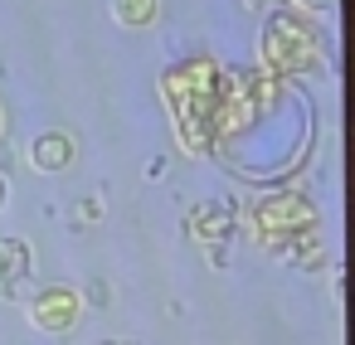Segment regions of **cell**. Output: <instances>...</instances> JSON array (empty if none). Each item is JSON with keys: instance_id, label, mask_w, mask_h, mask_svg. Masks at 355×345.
Masks as SVG:
<instances>
[{"instance_id": "obj_1", "label": "cell", "mask_w": 355, "mask_h": 345, "mask_svg": "<svg viewBox=\"0 0 355 345\" xmlns=\"http://www.w3.org/2000/svg\"><path fill=\"white\" fill-rule=\"evenodd\" d=\"M161 98L171 103L180 146L190 156L209 151L214 146V103H219V73H214V64L209 59H190L185 69L166 73L161 78Z\"/></svg>"}, {"instance_id": "obj_2", "label": "cell", "mask_w": 355, "mask_h": 345, "mask_svg": "<svg viewBox=\"0 0 355 345\" xmlns=\"http://www.w3.org/2000/svg\"><path fill=\"white\" fill-rule=\"evenodd\" d=\"M253 229H258V238H263L268 248L292 253L297 243H311V233H316V209H311L306 200H297V195H277V200H263V204H258Z\"/></svg>"}, {"instance_id": "obj_3", "label": "cell", "mask_w": 355, "mask_h": 345, "mask_svg": "<svg viewBox=\"0 0 355 345\" xmlns=\"http://www.w3.org/2000/svg\"><path fill=\"white\" fill-rule=\"evenodd\" d=\"M263 59L272 73H306L316 69V39L306 25H297L292 15H272L268 20V35H263Z\"/></svg>"}, {"instance_id": "obj_4", "label": "cell", "mask_w": 355, "mask_h": 345, "mask_svg": "<svg viewBox=\"0 0 355 345\" xmlns=\"http://www.w3.org/2000/svg\"><path fill=\"white\" fill-rule=\"evenodd\" d=\"M78 311H83V297L73 287H44L35 297V306H30V321L40 330H69L78 321Z\"/></svg>"}, {"instance_id": "obj_5", "label": "cell", "mask_w": 355, "mask_h": 345, "mask_svg": "<svg viewBox=\"0 0 355 345\" xmlns=\"http://www.w3.org/2000/svg\"><path fill=\"white\" fill-rule=\"evenodd\" d=\"M73 136L69 132H40L35 141H30V161H35V170H69L73 166Z\"/></svg>"}, {"instance_id": "obj_6", "label": "cell", "mask_w": 355, "mask_h": 345, "mask_svg": "<svg viewBox=\"0 0 355 345\" xmlns=\"http://www.w3.org/2000/svg\"><path fill=\"white\" fill-rule=\"evenodd\" d=\"M25 272H30L25 243L20 238H6V243H0V297H15L20 282H25Z\"/></svg>"}, {"instance_id": "obj_7", "label": "cell", "mask_w": 355, "mask_h": 345, "mask_svg": "<svg viewBox=\"0 0 355 345\" xmlns=\"http://www.w3.org/2000/svg\"><path fill=\"white\" fill-rule=\"evenodd\" d=\"M190 233H195L200 243H209V238H224V233H229V204L219 200V204H205V209H195V214H190Z\"/></svg>"}, {"instance_id": "obj_8", "label": "cell", "mask_w": 355, "mask_h": 345, "mask_svg": "<svg viewBox=\"0 0 355 345\" xmlns=\"http://www.w3.org/2000/svg\"><path fill=\"white\" fill-rule=\"evenodd\" d=\"M156 6H161V0H117V6H112V15H117L122 25L141 30V25H151V20H156Z\"/></svg>"}, {"instance_id": "obj_9", "label": "cell", "mask_w": 355, "mask_h": 345, "mask_svg": "<svg viewBox=\"0 0 355 345\" xmlns=\"http://www.w3.org/2000/svg\"><path fill=\"white\" fill-rule=\"evenodd\" d=\"M98 209H103V204H98V200H88V204H78V219H98Z\"/></svg>"}, {"instance_id": "obj_10", "label": "cell", "mask_w": 355, "mask_h": 345, "mask_svg": "<svg viewBox=\"0 0 355 345\" xmlns=\"http://www.w3.org/2000/svg\"><path fill=\"white\" fill-rule=\"evenodd\" d=\"M0 204H6V170H0Z\"/></svg>"}, {"instance_id": "obj_11", "label": "cell", "mask_w": 355, "mask_h": 345, "mask_svg": "<svg viewBox=\"0 0 355 345\" xmlns=\"http://www.w3.org/2000/svg\"><path fill=\"white\" fill-rule=\"evenodd\" d=\"M103 345H117V340H103Z\"/></svg>"}]
</instances>
